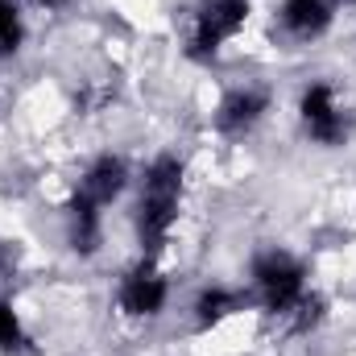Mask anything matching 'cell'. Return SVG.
<instances>
[{
  "mask_svg": "<svg viewBox=\"0 0 356 356\" xmlns=\"http://www.w3.org/2000/svg\"><path fill=\"white\" fill-rule=\"evenodd\" d=\"M186 191H191V166L178 149H158L149 162L137 166L133 178V203H129V228H133V245L145 257H162L175 241L178 224H182V207H186Z\"/></svg>",
  "mask_w": 356,
  "mask_h": 356,
  "instance_id": "cell-1",
  "label": "cell"
},
{
  "mask_svg": "<svg viewBox=\"0 0 356 356\" xmlns=\"http://www.w3.org/2000/svg\"><path fill=\"white\" fill-rule=\"evenodd\" d=\"M245 290H249V307H257L266 319L282 323L315 290L311 286V266L286 245H261L249 257Z\"/></svg>",
  "mask_w": 356,
  "mask_h": 356,
  "instance_id": "cell-2",
  "label": "cell"
},
{
  "mask_svg": "<svg viewBox=\"0 0 356 356\" xmlns=\"http://www.w3.org/2000/svg\"><path fill=\"white\" fill-rule=\"evenodd\" d=\"M294 120L307 145L315 149H344L356 133V112L353 104L344 99V91L336 79L315 75L307 79L298 95H294Z\"/></svg>",
  "mask_w": 356,
  "mask_h": 356,
  "instance_id": "cell-3",
  "label": "cell"
},
{
  "mask_svg": "<svg viewBox=\"0 0 356 356\" xmlns=\"http://www.w3.org/2000/svg\"><path fill=\"white\" fill-rule=\"evenodd\" d=\"M253 0H195L182 29V58L195 67H211L224 58V50L249 29Z\"/></svg>",
  "mask_w": 356,
  "mask_h": 356,
  "instance_id": "cell-4",
  "label": "cell"
},
{
  "mask_svg": "<svg viewBox=\"0 0 356 356\" xmlns=\"http://www.w3.org/2000/svg\"><path fill=\"white\" fill-rule=\"evenodd\" d=\"M112 307H116L120 319L141 323V327L166 319L170 307H175V277L162 266V257L137 253L129 266L120 269L116 286H112Z\"/></svg>",
  "mask_w": 356,
  "mask_h": 356,
  "instance_id": "cell-5",
  "label": "cell"
},
{
  "mask_svg": "<svg viewBox=\"0 0 356 356\" xmlns=\"http://www.w3.org/2000/svg\"><path fill=\"white\" fill-rule=\"evenodd\" d=\"M269 116H273V91L266 83L245 79V83H232L220 91V99L211 108V129L224 141H249Z\"/></svg>",
  "mask_w": 356,
  "mask_h": 356,
  "instance_id": "cell-6",
  "label": "cell"
},
{
  "mask_svg": "<svg viewBox=\"0 0 356 356\" xmlns=\"http://www.w3.org/2000/svg\"><path fill=\"white\" fill-rule=\"evenodd\" d=\"M340 0H277L273 4V33L290 46V50H307L319 46L336 21H340Z\"/></svg>",
  "mask_w": 356,
  "mask_h": 356,
  "instance_id": "cell-7",
  "label": "cell"
},
{
  "mask_svg": "<svg viewBox=\"0 0 356 356\" xmlns=\"http://www.w3.org/2000/svg\"><path fill=\"white\" fill-rule=\"evenodd\" d=\"M133 178H137V170H133V162L120 149H95L88 162L79 166V178H75L71 191L88 195L91 203H99V207H112V203H120L133 191Z\"/></svg>",
  "mask_w": 356,
  "mask_h": 356,
  "instance_id": "cell-8",
  "label": "cell"
},
{
  "mask_svg": "<svg viewBox=\"0 0 356 356\" xmlns=\"http://www.w3.org/2000/svg\"><path fill=\"white\" fill-rule=\"evenodd\" d=\"M249 307V290L232 286V282H203L195 286V294L186 298V323L195 336H211L224 323H232L241 311Z\"/></svg>",
  "mask_w": 356,
  "mask_h": 356,
  "instance_id": "cell-9",
  "label": "cell"
},
{
  "mask_svg": "<svg viewBox=\"0 0 356 356\" xmlns=\"http://www.w3.org/2000/svg\"><path fill=\"white\" fill-rule=\"evenodd\" d=\"M63 241H67V249L79 261L99 257L104 241H108V207H99V203H91L88 195L71 191L63 199Z\"/></svg>",
  "mask_w": 356,
  "mask_h": 356,
  "instance_id": "cell-10",
  "label": "cell"
},
{
  "mask_svg": "<svg viewBox=\"0 0 356 356\" xmlns=\"http://www.w3.org/2000/svg\"><path fill=\"white\" fill-rule=\"evenodd\" d=\"M29 46V17L21 0H0V63L21 58Z\"/></svg>",
  "mask_w": 356,
  "mask_h": 356,
  "instance_id": "cell-11",
  "label": "cell"
},
{
  "mask_svg": "<svg viewBox=\"0 0 356 356\" xmlns=\"http://www.w3.org/2000/svg\"><path fill=\"white\" fill-rule=\"evenodd\" d=\"M29 353H33L29 323L17 311V302L8 294H0V356H29Z\"/></svg>",
  "mask_w": 356,
  "mask_h": 356,
  "instance_id": "cell-12",
  "label": "cell"
},
{
  "mask_svg": "<svg viewBox=\"0 0 356 356\" xmlns=\"http://www.w3.org/2000/svg\"><path fill=\"white\" fill-rule=\"evenodd\" d=\"M25 8H33V13H46V17H58V13H67L75 0H21Z\"/></svg>",
  "mask_w": 356,
  "mask_h": 356,
  "instance_id": "cell-13",
  "label": "cell"
},
{
  "mask_svg": "<svg viewBox=\"0 0 356 356\" xmlns=\"http://www.w3.org/2000/svg\"><path fill=\"white\" fill-rule=\"evenodd\" d=\"M340 8H356V0H340Z\"/></svg>",
  "mask_w": 356,
  "mask_h": 356,
  "instance_id": "cell-14",
  "label": "cell"
}]
</instances>
